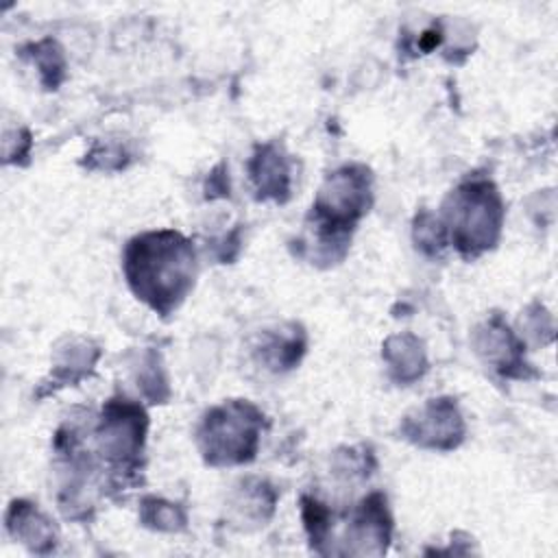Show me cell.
I'll list each match as a JSON object with an SVG mask.
<instances>
[{
    "label": "cell",
    "instance_id": "cell-1",
    "mask_svg": "<svg viewBox=\"0 0 558 558\" xmlns=\"http://www.w3.org/2000/svg\"><path fill=\"white\" fill-rule=\"evenodd\" d=\"M124 272L137 299L166 316L194 283V248L174 231L144 233L126 246Z\"/></svg>",
    "mask_w": 558,
    "mask_h": 558
},
{
    "label": "cell",
    "instance_id": "cell-2",
    "mask_svg": "<svg viewBox=\"0 0 558 558\" xmlns=\"http://www.w3.org/2000/svg\"><path fill=\"white\" fill-rule=\"evenodd\" d=\"M451 240L460 253L475 257L497 242L504 207L490 181H466L449 196Z\"/></svg>",
    "mask_w": 558,
    "mask_h": 558
},
{
    "label": "cell",
    "instance_id": "cell-3",
    "mask_svg": "<svg viewBox=\"0 0 558 558\" xmlns=\"http://www.w3.org/2000/svg\"><path fill=\"white\" fill-rule=\"evenodd\" d=\"M371 196V177L362 166H347L333 172L318 192L314 203V216L320 240L338 242L347 235V229L366 211Z\"/></svg>",
    "mask_w": 558,
    "mask_h": 558
},
{
    "label": "cell",
    "instance_id": "cell-4",
    "mask_svg": "<svg viewBox=\"0 0 558 558\" xmlns=\"http://www.w3.org/2000/svg\"><path fill=\"white\" fill-rule=\"evenodd\" d=\"M262 414L242 401L216 408L203 423V451L211 464H231L251 460L257 447Z\"/></svg>",
    "mask_w": 558,
    "mask_h": 558
},
{
    "label": "cell",
    "instance_id": "cell-5",
    "mask_svg": "<svg viewBox=\"0 0 558 558\" xmlns=\"http://www.w3.org/2000/svg\"><path fill=\"white\" fill-rule=\"evenodd\" d=\"M408 434L421 445L449 449L456 447L458 440L462 438V421L456 412V405L449 399H438L429 403L416 429H410Z\"/></svg>",
    "mask_w": 558,
    "mask_h": 558
},
{
    "label": "cell",
    "instance_id": "cell-6",
    "mask_svg": "<svg viewBox=\"0 0 558 558\" xmlns=\"http://www.w3.org/2000/svg\"><path fill=\"white\" fill-rule=\"evenodd\" d=\"M251 174L262 198L272 196L277 201H283L288 196L290 170L277 146L268 144L257 150L251 161Z\"/></svg>",
    "mask_w": 558,
    "mask_h": 558
},
{
    "label": "cell",
    "instance_id": "cell-7",
    "mask_svg": "<svg viewBox=\"0 0 558 558\" xmlns=\"http://www.w3.org/2000/svg\"><path fill=\"white\" fill-rule=\"evenodd\" d=\"M33 59H37V65L41 70V78H44L46 87L54 89L59 85V81L63 78V59H61V52L57 50V46L50 39L33 46Z\"/></svg>",
    "mask_w": 558,
    "mask_h": 558
}]
</instances>
